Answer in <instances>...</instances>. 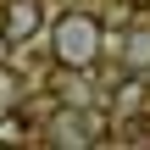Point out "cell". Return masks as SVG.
I'll return each instance as SVG.
<instances>
[{"mask_svg": "<svg viewBox=\"0 0 150 150\" xmlns=\"http://www.w3.org/2000/svg\"><path fill=\"white\" fill-rule=\"evenodd\" d=\"M100 50H106V22H100V17L67 11V17L56 22V61H61L67 72H89V67L100 61Z\"/></svg>", "mask_w": 150, "mask_h": 150, "instance_id": "obj_1", "label": "cell"}, {"mask_svg": "<svg viewBox=\"0 0 150 150\" xmlns=\"http://www.w3.org/2000/svg\"><path fill=\"white\" fill-rule=\"evenodd\" d=\"M39 28H45V0H6L0 6V33L11 45H28Z\"/></svg>", "mask_w": 150, "mask_h": 150, "instance_id": "obj_2", "label": "cell"}, {"mask_svg": "<svg viewBox=\"0 0 150 150\" xmlns=\"http://www.w3.org/2000/svg\"><path fill=\"white\" fill-rule=\"evenodd\" d=\"M45 145H89V122H83V106H72V111L50 117V139H45Z\"/></svg>", "mask_w": 150, "mask_h": 150, "instance_id": "obj_3", "label": "cell"}, {"mask_svg": "<svg viewBox=\"0 0 150 150\" xmlns=\"http://www.w3.org/2000/svg\"><path fill=\"white\" fill-rule=\"evenodd\" d=\"M111 56H122V67H134V72H150V33L111 39Z\"/></svg>", "mask_w": 150, "mask_h": 150, "instance_id": "obj_4", "label": "cell"}, {"mask_svg": "<svg viewBox=\"0 0 150 150\" xmlns=\"http://www.w3.org/2000/svg\"><path fill=\"white\" fill-rule=\"evenodd\" d=\"M111 145H150V111H128L117 122V139Z\"/></svg>", "mask_w": 150, "mask_h": 150, "instance_id": "obj_5", "label": "cell"}, {"mask_svg": "<svg viewBox=\"0 0 150 150\" xmlns=\"http://www.w3.org/2000/svg\"><path fill=\"white\" fill-rule=\"evenodd\" d=\"M0 145H33V139H28L22 106H6V111H0Z\"/></svg>", "mask_w": 150, "mask_h": 150, "instance_id": "obj_6", "label": "cell"}, {"mask_svg": "<svg viewBox=\"0 0 150 150\" xmlns=\"http://www.w3.org/2000/svg\"><path fill=\"white\" fill-rule=\"evenodd\" d=\"M17 95H22V89H17V72H11V67H0V111H6V106H17Z\"/></svg>", "mask_w": 150, "mask_h": 150, "instance_id": "obj_7", "label": "cell"}, {"mask_svg": "<svg viewBox=\"0 0 150 150\" xmlns=\"http://www.w3.org/2000/svg\"><path fill=\"white\" fill-rule=\"evenodd\" d=\"M6 61H11V39L0 33V67H6Z\"/></svg>", "mask_w": 150, "mask_h": 150, "instance_id": "obj_8", "label": "cell"}]
</instances>
